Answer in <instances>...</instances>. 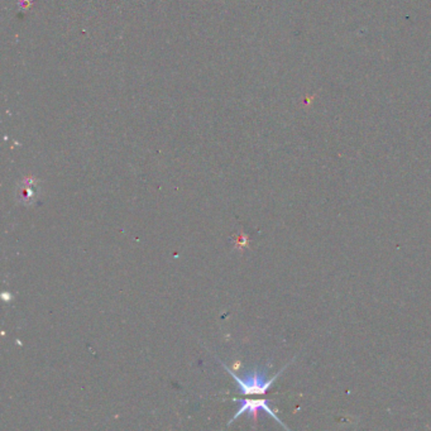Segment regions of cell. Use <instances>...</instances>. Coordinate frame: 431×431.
I'll list each match as a JSON object with an SVG mask.
<instances>
[{
    "label": "cell",
    "instance_id": "7a4b0ae2",
    "mask_svg": "<svg viewBox=\"0 0 431 431\" xmlns=\"http://www.w3.org/2000/svg\"><path fill=\"white\" fill-rule=\"evenodd\" d=\"M236 401L239 403V409H238L237 414L231 417L229 425L231 424L233 421H236L238 417L240 416V415H243V414H249V416L253 417V420H257V414H258V411H265L270 416L273 417L279 424L282 425L283 428H286L285 424L277 417V415L274 414V411L270 407L268 400H236ZM286 429H288V428H286Z\"/></svg>",
    "mask_w": 431,
    "mask_h": 431
},
{
    "label": "cell",
    "instance_id": "6da1fadb",
    "mask_svg": "<svg viewBox=\"0 0 431 431\" xmlns=\"http://www.w3.org/2000/svg\"><path fill=\"white\" fill-rule=\"evenodd\" d=\"M223 367L228 371V373L237 381L239 392L242 395H265L267 391H268V388L272 386L273 382L279 378V376L282 373V371L286 368L285 367L280 373L273 376L272 378H267L265 369L263 371L262 369H254V371H252L251 373L247 374L243 378H239L225 364H223Z\"/></svg>",
    "mask_w": 431,
    "mask_h": 431
}]
</instances>
